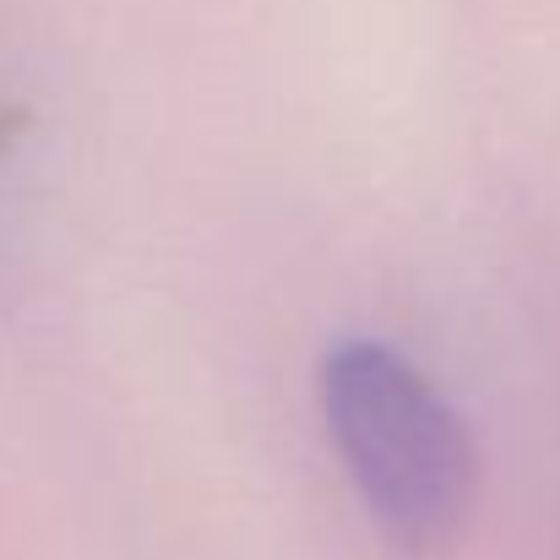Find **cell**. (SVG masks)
<instances>
[{
  "label": "cell",
  "mask_w": 560,
  "mask_h": 560,
  "mask_svg": "<svg viewBox=\"0 0 560 560\" xmlns=\"http://www.w3.org/2000/svg\"><path fill=\"white\" fill-rule=\"evenodd\" d=\"M322 413L375 534L413 560L446 556L479 501V446L408 354L349 338L322 360Z\"/></svg>",
  "instance_id": "cell-1"
}]
</instances>
